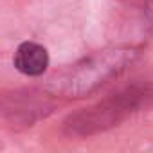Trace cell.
Masks as SVG:
<instances>
[{
	"label": "cell",
	"mask_w": 153,
	"mask_h": 153,
	"mask_svg": "<svg viewBox=\"0 0 153 153\" xmlns=\"http://www.w3.org/2000/svg\"><path fill=\"white\" fill-rule=\"evenodd\" d=\"M49 52L43 45L36 42H24L16 47L15 56H13V65L15 68L29 78H38L42 76L47 67H49Z\"/></svg>",
	"instance_id": "3957f363"
},
{
	"label": "cell",
	"mask_w": 153,
	"mask_h": 153,
	"mask_svg": "<svg viewBox=\"0 0 153 153\" xmlns=\"http://www.w3.org/2000/svg\"><path fill=\"white\" fill-rule=\"evenodd\" d=\"M144 16L148 20V24L153 27V0H146L144 2Z\"/></svg>",
	"instance_id": "5b68a950"
},
{
	"label": "cell",
	"mask_w": 153,
	"mask_h": 153,
	"mask_svg": "<svg viewBox=\"0 0 153 153\" xmlns=\"http://www.w3.org/2000/svg\"><path fill=\"white\" fill-rule=\"evenodd\" d=\"M151 101L153 85L135 83L88 108H81L79 112L70 114L63 121L61 128L63 133L68 137H90L117 126L126 117L139 112L142 106H148Z\"/></svg>",
	"instance_id": "7a4b0ae2"
},
{
	"label": "cell",
	"mask_w": 153,
	"mask_h": 153,
	"mask_svg": "<svg viewBox=\"0 0 153 153\" xmlns=\"http://www.w3.org/2000/svg\"><path fill=\"white\" fill-rule=\"evenodd\" d=\"M139 58V49L130 45L108 47L81 58L47 81L45 88L54 96L63 97H87L97 88H101L110 79L117 78Z\"/></svg>",
	"instance_id": "6da1fadb"
},
{
	"label": "cell",
	"mask_w": 153,
	"mask_h": 153,
	"mask_svg": "<svg viewBox=\"0 0 153 153\" xmlns=\"http://www.w3.org/2000/svg\"><path fill=\"white\" fill-rule=\"evenodd\" d=\"M45 108H51V105H47L45 103V99L42 101V99H36V97H33V96H25V97H22V103H13V106H9V105H6V114L7 112H13V117L18 121V119H22L24 123H33V114H38L40 110H45Z\"/></svg>",
	"instance_id": "277c9868"
}]
</instances>
